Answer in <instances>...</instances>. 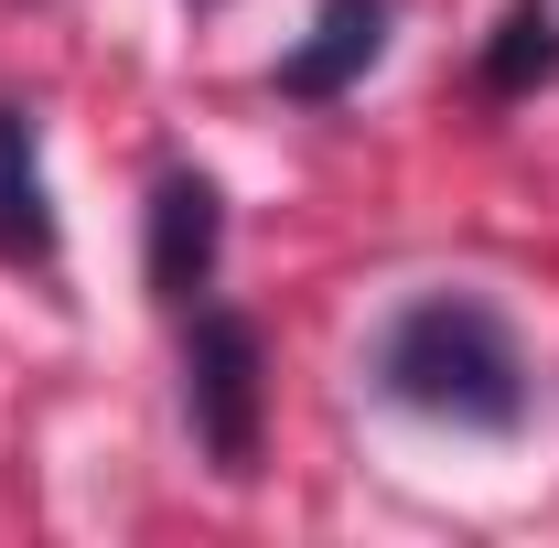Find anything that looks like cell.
<instances>
[{
	"instance_id": "cell-1",
	"label": "cell",
	"mask_w": 559,
	"mask_h": 548,
	"mask_svg": "<svg viewBox=\"0 0 559 548\" xmlns=\"http://www.w3.org/2000/svg\"><path fill=\"white\" fill-rule=\"evenodd\" d=\"M366 377H377L388 409L474 430V441H506L538 409L527 344H516V323L495 312L485 290H419V301H399L377 323V344H366Z\"/></svg>"
},
{
	"instance_id": "cell-2",
	"label": "cell",
	"mask_w": 559,
	"mask_h": 548,
	"mask_svg": "<svg viewBox=\"0 0 559 548\" xmlns=\"http://www.w3.org/2000/svg\"><path fill=\"white\" fill-rule=\"evenodd\" d=\"M183 430H194V452L226 484L259 474V441H270V344L226 301H194V323H183Z\"/></svg>"
},
{
	"instance_id": "cell-3",
	"label": "cell",
	"mask_w": 559,
	"mask_h": 548,
	"mask_svg": "<svg viewBox=\"0 0 559 548\" xmlns=\"http://www.w3.org/2000/svg\"><path fill=\"white\" fill-rule=\"evenodd\" d=\"M215 259H226V194H215V172L173 162L140 205V279L162 312H194L215 290Z\"/></svg>"
},
{
	"instance_id": "cell-4",
	"label": "cell",
	"mask_w": 559,
	"mask_h": 548,
	"mask_svg": "<svg viewBox=\"0 0 559 548\" xmlns=\"http://www.w3.org/2000/svg\"><path fill=\"white\" fill-rule=\"evenodd\" d=\"M377 55H388V0H323L312 33L270 65V86L290 108H334V97H355L377 75Z\"/></svg>"
},
{
	"instance_id": "cell-5",
	"label": "cell",
	"mask_w": 559,
	"mask_h": 548,
	"mask_svg": "<svg viewBox=\"0 0 559 548\" xmlns=\"http://www.w3.org/2000/svg\"><path fill=\"white\" fill-rule=\"evenodd\" d=\"M0 259L55 270V172H44V119L0 97Z\"/></svg>"
},
{
	"instance_id": "cell-6",
	"label": "cell",
	"mask_w": 559,
	"mask_h": 548,
	"mask_svg": "<svg viewBox=\"0 0 559 548\" xmlns=\"http://www.w3.org/2000/svg\"><path fill=\"white\" fill-rule=\"evenodd\" d=\"M549 75H559V11L549 0H506L495 33H485V55H474V86L506 108V97H538Z\"/></svg>"
}]
</instances>
